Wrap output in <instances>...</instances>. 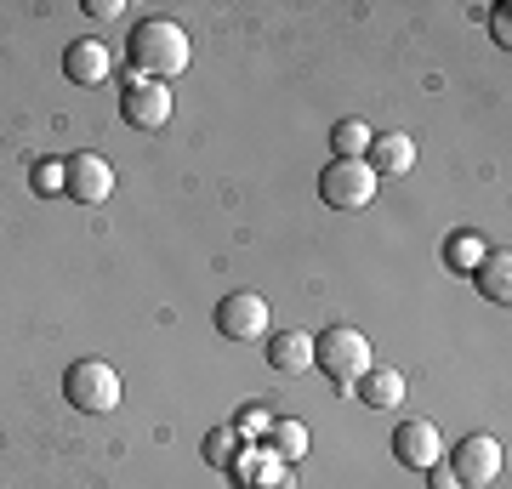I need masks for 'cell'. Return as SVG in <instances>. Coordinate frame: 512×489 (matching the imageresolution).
Returning <instances> with one entry per match:
<instances>
[{
	"instance_id": "1",
	"label": "cell",
	"mask_w": 512,
	"mask_h": 489,
	"mask_svg": "<svg viewBox=\"0 0 512 489\" xmlns=\"http://www.w3.org/2000/svg\"><path fill=\"white\" fill-rule=\"evenodd\" d=\"M188 29L171 18H143L131 29V74H143V80H177L188 69Z\"/></svg>"
},
{
	"instance_id": "2",
	"label": "cell",
	"mask_w": 512,
	"mask_h": 489,
	"mask_svg": "<svg viewBox=\"0 0 512 489\" xmlns=\"http://www.w3.org/2000/svg\"><path fill=\"white\" fill-rule=\"evenodd\" d=\"M313 364L325 370L336 387H353V381L365 376L370 364V342H365V330H353V325H330L313 336Z\"/></svg>"
},
{
	"instance_id": "3",
	"label": "cell",
	"mask_w": 512,
	"mask_h": 489,
	"mask_svg": "<svg viewBox=\"0 0 512 489\" xmlns=\"http://www.w3.org/2000/svg\"><path fill=\"white\" fill-rule=\"evenodd\" d=\"M63 399H69L80 416H109L114 404H120V376H114V364L74 359L69 370H63Z\"/></svg>"
},
{
	"instance_id": "4",
	"label": "cell",
	"mask_w": 512,
	"mask_h": 489,
	"mask_svg": "<svg viewBox=\"0 0 512 489\" xmlns=\"http://www.w3.org/2000/svg\"><path fill=\"white\" fill-rule=\"evenodd\" d=\"M444 467H450L456 489H490L495 478H501V467H507V450H501V438L473 433V438H461L456 450L444 455Z\"/></svg>"
},
{
	"instance_id": "5",
	"label": "cell",
	"mask_w": 512,
	"mask_h": 489,
	"mask_svg": "<svg viewBox=\"0 0 512 489\" xmlns=\"http://www.w3.org/2000/svg\"><path fill=\"white\" fill-rule=\"evenodd\" d=\"M319 200L330 211H365L376 200V171L365 160H330L319 171Z\"/></svg>"
},
{
	"instance_id": "6",
	"label": "cell",
	"mask_w": 512,
	"mask_h": 489,
	"mask_svg": "<svg viewBox=\"0 0 512 489\" xmlns=\"http://www.w3.org/2000/svg\"><path fill=\"white\" fill-rule=\"evenodd\" d=\"M63 194H69L74 205H103L114 194V165L103 160V154H69L63 160Z\"/></svg>"
},
{
	"instance_id": "7",
	"label": "cell",
	"mask_w": 512,
	"mask_h": 489,
	"mask_svg": "<svg viewBox=\"0 0 512 489\" xmlns=\"http://www.w3.org/2000/svg\"><path fill=\"white\" fill-rule=\"evenodd\" d=\"M120 120H126V126H137V131H160L165 120H171V86L131 74L126 91H120Z\"/></svg>"
},
{
	"instance_id": "8",
	"label": "cell",
	"mask_w": 512,
	"mask_h": 489,
	"mask_svg": "<svg viewBox=\"0 0 512 489\" xmlns=\"http://www.w3.org/2000/svg\"><path fill=\"white\" fill-rule=\"evenodd\" d=\"M217 330L228 342H262L268 336V302L256 290H228L217 302Z\"/></svg>"
},
{
	"instance_id": "9",
	"label": "cell",
	"mask_w": 512,
	"mask_h": 489,
	"mask_svg": "<svg viewBox=\"0 0 512 489\" xmlns=\"http://www.w3.org/2000/svg\"><path fill=\"white\" fill-rule=\"evenodd\" d=\"M393 455H399V467L427 472L433 461H444V438H439V427H433L427 416L399 421V427H393Z\"/></svg>"
},
{
	"instance_id": "10",
	"label": "cell",
	"mask_w": 512,
	"mask_h": 489,
	"mask_svg": "<svg viewBox=\"0 0 512 489\" xmlns=\"http://www.w3.org/2000/svg\"><path fill=\"white\" fill-rule=\"evenodd\" d=\"M63 80H74V86H103V80H109V46L97 35L69 40V52H63Z\"/></svg>"
},
{
	"instance_id": "11",
	"label": "cell",
	"mask_w": 512,
	"mask_h": 489,
	"mask_svg": "<svg viewBox=\"0 0 512 489\" xmlns=\"http://www.w3.org/2000/svg\"><path fill=\"white\" fill-rule=\"evenodd\" d=\"M365 165L376 171V182H382V177H404V171L416 165V143H410L404 131H376L370 148H365Z\"/></svg>"
},
{
	"instance_id": "12",
	"label": "cell",
	"mask_w": 512,
	"mask_h": 489,
	"mask_svg": "<svg viewBox=\"0 0 512 489\" xmlns=\"http://www.w3.org/2000/svg\"><path fill=\"white\" fill-rule=\"evenodd\" d=\"M353 399L370 404V410H393V404H404V376L393 364H370L365 376L353 381Z\"/></svg>"
},
{
	"instance_id": "13",
	"label": "cell",
	"mask_w": 512,
	"mask_h": 489,
	"mask_svg": "<svg viewBox=\"0 0 512 489\" xmlns=\"http://www.w3.org/2000/svg\"><path fill=\"white\" fill-rule=\"evenodd\" d=\"M268 364H274L279 376H302V370H313V336L308 330H274Z\"/></svg>"
},
{
	"instance_id": "14",
	"label": "cell",
	"mask_w": 512,
	"mask_h": 489,
	"mask_svg": "<svg viewBox=\"0 0 512 489\" xmlns=\"http://www.w3.org/2000/svg\"><path fill=\"white\" fill-rule=\"evenodd\" d=\"M473 279H478V296L507 302L512 296V251H484V262L473 268Z\"/></svg>"
},
{
	"instance_id": "15",
	"label": "cell",
	"mask_w": 512,
	"mask_h": 489,
	"mask_svg": "<svg viewBox=\"0 0 512 489\" xmlns=\"http://www.w3.org/2000/svg\"><path fill=\"white\" fill-rule=\"evenodd\" d=\"M262 450L279 455V461H302V450H308V427H302V421H291V416L268 421V433H262Z\"/></svg>"
},
{
	"instance_id": "16",
	"label": "cell",
	"mask_w": 512,
	"mask_h": 489,
	"mask_svg": "<svg viewBox=\"0 0 512 489\" xmlns=\"http://www.w3.org/2000/svg\"><path fill=\"white\" fill-rule=\"evenodd\" d=\"M370 137H376V131H370L359 114H348V120H336V126H330V154H336V160H365Z\"/></svg>"
},
{
	"instance_id": "17",
	"label": "cell",
	"mask_w": 512,
	"mask_h": 489,
	"mask_svg": "<svg viewBox=\"0 0 512 489\" xmlns=\"http://www.w3.org/2000/svg\"><path fill=\"white\" fill-rule=\"evenodd\" d=\"M484 251H490V245H484L478 234H467V228H461V234L444 239V268H450V273H473L478 262H484Z\"/></svg>"
},
{
	"instance_id": "18",
	"label": "cell",
	"mask_w": 512,
	"mask_h": 489,
	"mask_svg": "<svg viewBox=\"0 0 512 489\" xmlns=\"http://www.w3.org/2000/svg\"><path fill=\"white\" fill-rule=\"evenodd\" d=\"M234 461H239V433L234 427H211V433H205V467L228 472Z\"/></svg>"
},
{
	"instance_id": "19",
	"label": "cell",
	"mask_w": 512,
	"mask_h": 489,
	"mask_svg": "<svg viewBox=\"0 0 512 489\" xmlns=\"http://www.w3.org/2000/svg\"><path fill=\"white\" fill-rule=\"evenodd\" d=\"M29 188H35V194H63V160H40L35 171H29Z\"/></svg>"
},
{
	"instance_id": "20",
	"label": "cell",
	"mask_w": 512,
	"mask_h": 489,
	"mask_svg": "<svg viewBox=\"0 0 512 489\" xmlns=\"http://www.w3.org/2000/svg\"><path fill=\"white\" fill-rule=\"evenodd\" d=\"M268 421H274V416H268L262 404H251V410H239L234 433H239V438H262V433H268Z\"/></svg>"
},
{
	"instance_id": "21",
	"label": "cell",
	"mask_w": 512,
	"mask_h": 489,
	"mask_svg": "<svg viewBox=\"0 0 512 489\" xmlns=\"http://www.w3.org/2000/svg\"><path fill=\"white\" fill-rule=\"evenodd\" d=\"M126 6L120 0H86V18H120Z\"/></svg>"
},
{
	"instance_id": "22",
	"label": "cell",
	"mask_w": 512,
	"mask_h": 489,
	"mask_svg": "<svg viewBox=\"0 0 512 489\" xmlns=\"http://www.w3.org/2000/svg\"><path fill=\"white\" fill-rule=\"evenodd\" d=\"M490 35L501 40V46H512V23H507V12H495V18H490Z\"/></svg>"
},
{
	"instance_id": "23",
	"label": "cell",
	"mask_w": 512,
	"mask_h": 489,
	"mask_svg": "<svg viewBox=\"0 0 512 489\" xmlns=\"http://www.w3.org/2000/svg\"><path fill=\"white\" fill-rule=\"evenodd\" d=\"M427 478H433V489H456V478H450V467H444V461H433V467H427Z\"/></svg>"
}]
</instances>
